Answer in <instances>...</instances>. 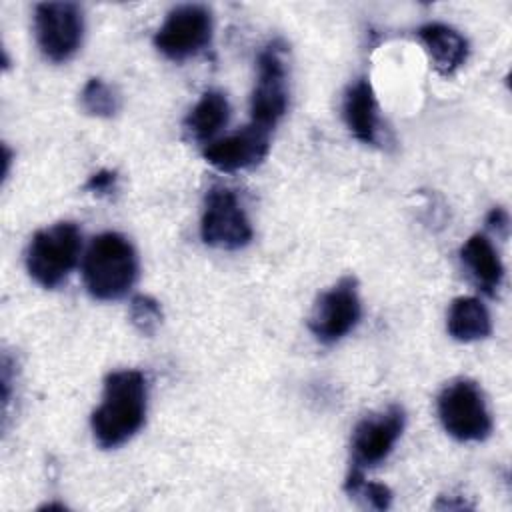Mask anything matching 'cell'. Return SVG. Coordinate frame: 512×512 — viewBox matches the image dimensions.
<instances>
[{
    "instance_id": "6da1fadb",
    "label": "cell",
    "mask_w": 512,
    "mask_h": 512,
    "mask_svg": "<svg viewBox=\"0 0 512 512\" xmlns=\"http://www.w3.org/2000/svg\"><path fill=\"white\" fill-rule=\"evenodd\" d=\"M148 386L140 370H114L104 380L102 402L92 412L90 426L98 446L118 448L144 424Z\"/></svg>"
},
{
    "instance_id": "7a4b0ae2",
    "label": "cell",
    "mask_w": 512,
    "mask_h": 512,
    "mask_svg": "<svg viewBox=\"0 0 512 512\" xmlns=\"http://www.w3.org/2000/svg\"><path fill=\"white\" fill-rule=\"evenodd\" d=\"M136 278L138 256L128 238L118 232L92 238L82 262V280L92 298L118 300L130 292Z\"/></svg>"
},
{
    "instance_id": "3957f363",
    "label": "cell",
    "mask_w": 512,
    "mask_h": 512,
    "mask_svg": "<svg viewBox=\"0 0 512 512\" xmlns=\"http://www.w3.org/2000/svg\"><path fill=\"white\" fill-rule=\"evenodd\" d=\"M82 232L74 222H58L38 230L26 248V270L44 288L60 286L76 268Z\"/></svg>"
},
{
    "instance_id": "277c9868",
    "label": "cell",
    "mask_w": 512,
    "mask_h": 512,
    "mask_svg": "<svg viewBox=\"0 0 512 512\" xmlns=\"http://www.w3.org/2000/svg\"><path fill=\"white\" fill-rule=\"evenodd\" d=\"M444 430L460 442H480L492 432V416L480 386L470 378L448 382L436 400Z\"/></svg>"
},
{
    "instance_id": "5b68a950",
    "label": "cell",
    "mask_w": 512,
    "mask_h": 512,
    "mask_svg": "<svg viewBox=\"0 0 512 512\" xmlns=\"http://www.w3.org/2000/svg\"><path fill=\"white\" fill-rule=\"evenodd\" d=\"M288 108L286 46L280 40L268 42L258 54V78L252 90V122L272 130Z\"/></svg>"
},
{
    "instance_id": "8992f818",
    "label": "cell",
    "mask_w": 512,
    "mask_h": 512,
    "mask_svg": "<svg viewBox=\"0 0 512 512\" xmlns=\"http://www.w3.org/2000/svg\"><path fill=\"white\" fill-rule=\"evenodd\" d=\"M34 32L46 60L66 62L82 44V8L74 2H42L34 10Z\"/></svg>"
},
{
    "instance_id": "52a82bcc",
    "label": "cell",
    "mask_w": 512,
    "mask_h": 512,
    "mask_svg": "<svg viewBox=\"0 0 512 512\" xmlns=\"http://www.w3.org/2000/svg\"><path fill=\"white\" fill-rule=\"evenodd\" d=\"M200 236L204 244L222 250H240L250 244L254 236L252 224L232 190L224 186L208 190L200 220Z\"/></svg>"
},
{
    "instance_id": "ba28073f",
    "label": "cell",
    "mask_w": 512,
    "mask_h": 512,
    "mask_svg": "<svg viewBox=\"0 0 512 512\" xmlns=\"http://www.w3.org/2000/svg\"><path fill=\"white\" fill-rule=\"evenodd\" d=\"M212 38V14L202 4H182L168 12L154 34V46L174 62L202 52Z\"/></svg>"
},
{
    "instance_id": "9c48e42d",
    "label": "cell",
    "mask_w": 512,
    "mask_h": 512,
    "mask_svg": "<svg viewBox=\"0 0 512 512\" xmlns=\"http://www.w3.org/2000/svg\"><path fill=\"white\" fill-rule=\"evenodd\" d=\"M362 314L358 282L354 276L340 278L324 290L310 314L308 328L322 344H334L354 330Z\"/></svg>"
},
{
    "instance_id": "30bf717a",
    "label": "cell",
    "mask_w": 512,
    "mask_h": 512,
    "mask_svg": "<svg viewBox=\"0 0 512 512\" xmlns=\"http://www.w3.org/2000/svg\"><path fill=\"white\" fill-rule=\"evenodd\" d=\"M406 412L402 406L392 404L380 412L364 416L352 432V472H364L388 458L394 444L402 436Z\"/></svg>"
},
{
    "instance_id": "8fae6325",
    "label": "cell",
    "mask_w": 512,
    "mask_h": 512,
    "mask_svg": "<svg viewBox=\"0 0 512 512\" xmlns=\"http://www.w3.org/2000/svg\"><path fill=\"white\" fill-rule=\"evenodd\" d=\"M270 132L254 122L238 132L210 142L204 148V158L220 172H238L260 164L270 150Z\"/></svg>"
},
{
    "instance_id": "7c38bea8",
    "label": "cell",
    "mask_w": 512,
    "mask_h": 512,
    "mask_svg": "<svg viewBox=\"0 0 512 512\" xmlns=\"http://www.w3.org/2000/svg\"><path fill=\"white\" fill-rule=\"evenodd\" d=\"M342 116L352 136L364 144H376L380 136L378 102L372 84L366 78H358L348 86L342 102Z\"/></svg>"
},
{
    "instance_id": "4fadbf2b",
    "label": "cell",
    "mask_w": 512,
    "mask_h": 512,
    "mask_svg": "<svg viewBox=\"0 0 512 512\" xmlns=\"http://www.w3.org/2000/svg\"><path fill=\"white\" fill-rule=\"evenodd\" d=\"M418 38L424 44L434 68L442 76H452L468 58L466 38L452 26L430 22L418 30Z\"/></svg>"
},
{
    "instance_id": "5bb4252c",
    "label": "cell",
    "mask_w": 512,
    "mask_h": 512,
    "mask_svg": "<svg viewBox=\"0 0 512 512\" xmlns=\"http://www.w3.org/2000/svg\"><path fill=\"white\" fill-rule=\"evenodd\" d=\"M460 260L476 286L488 296L500 288L504 280V266L496 248L484 234H474L464 242L460 248Z\"/></svg>"
},
{
    "instance_id": "9a60e30c",
    "label": "cell",
    "mask_w": 512,
    "mask_h": 512,
    "mask_svg": "<svg viewBox=\"0 0 512 512\" xmlns=\"http://www.w3.org/2000/svg\"><path fill=\"white\" fill-rule=\"evenodd\" d=\"M230 104L224 92L208 90L184 118V130L194 142H212V138L228 124Z\"/></svg>"
},
{
    "instance_id": "2e32d148",
    "label": "cell",
    "mask_w": 512,
    "mask_h": 512,
    "mask_svg": "<svg viewBox=\"0 0 512 512\" xmlns=\"http://www.w3.org/2000/svg\"><path fill=\"white\" fill-rule=\"evenodd\" d=\"M446 328L454 340L474 342L490 336L492 320L486 306L478 298L458 296L450 304Z\"/></svg>"
},
{
    "instance_id": "e0dca14e",
    "label": "cell",
    "mask_w": 512,
    "mask_h": 512,
    "mask_svg": "<svg viewBox=\"0 0 512 512\" xmlns=\"http://www.w3.org/2000/svg\"><path fill=\"white\" fill-rule=\"evenodd\" d=\"M80 104L90 116L112 118L120 110V96L102 78H90L80 92Z\"/></svg>"
},
{
    "instance_id": "ac0fdd59",
    "label": "cell",
    "mask_w": 512,
    "mask_h": 512,
    "mask_svg": "<svg viewBox=\"0 0 512 512\" xmlns=\"http://www.w3.org/2000/svg\"><path fill=\"white\" fill-rule=\"evenodd\" d=\"M346 492L354 498H362V502L374 510H386L392 502V492L386 484L380 482H366L364 472H352L346 478L344 484Z\"/></svg>"
},
{
    "instance_id": "d6986e66",
    "label": "cell",
    "mask_w": 512,
    "mask_h": 512,
    "mask_svg": "<svg viewBox=\"0 0 512 512\" xmlns=\"http://www.w3.org/2000/svg\"><path fill=\"white\" fill-rule=\"evenodd\" d=\"M130 322L134 324V328L144 334V336H152L158 326L162 324V308L160 304L146 294H136L130 300Z\"/></svg>"
},
{
    "instance_id": "ffe728a7",
    "label": "cell",
    "mask_w": 512,
    "mask_h": 512,
    "mask_svg": "<svg viewBox=\"0 0 512 512\" xmlns=\"http://www.w3.org/2000/svg\"><path fill=\"white\" fill-rule=\"evenodd\" d=\"M116 188H118V174L114 170H98L84 184V190L96 196H110L116 192Z\"/></svg>"
},
{
    "instance_id": "44dd1931",
    "label": "cell",
    "mask_w": 512,
    "mask_h": 512,
    "mask_svg": "<svg viewBox=\"0 0 512 512\" xmlns=\"http://www.w3.org/2000/svg\"><path fill=\"white\" fill-rule=\"evenodd\" d=\"M486 224H488V228H492L496 234H500L502 238H506V234H508V226H510V220H508L506 210H502V208H494V210L488 214Z\"/></svg>"
}]
</instances>
